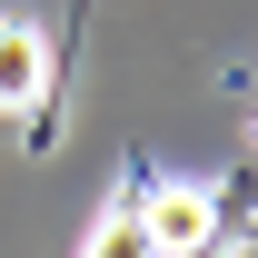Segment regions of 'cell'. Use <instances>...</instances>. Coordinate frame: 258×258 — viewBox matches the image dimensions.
<instances>
[{"label": "cell", "instance_id": "obj_3", "mask_svg": "<svg viewBox=\"0 0 258 258\" xmlns=\"http://www.w3.org/2000/svg\"><path fill=\"white\" fill-rule=\"evenodd\" d=\"M80 258H159V238H149V219H139V199L99 209V219H90V238H80Z\"/></svg>", "mask_w": 258, "mask_h": 258}, {"label": "cell", "instance_id": "obj_2", "mask_svg": "<svg viewBox=\"0 0 258 258\" xmlns=\"http://www.w3.org/2000/svg\"><path fill=\"white\" fill-rule=\"evenodd\" d=\"M40 90H50V30L40 20H0V109L20 119Z\"/></svg>", "mask_w": 258, "mask_h": 258}, {"label": "cell", "instance_id": "obj_1", "mask_svg": "<svg viewBox=\"0 0 258 258\" xmlns=\"http://www.w3.org/2000/svg\"><path fill=\"white\" fill-rule=\"evenodd\" d=\"M139 219L159 238V258H199L219 238V189H199V179H169V189H139Z\"/></svg>", "mask_w": 258, "mask_h": 258}]
</instances>
